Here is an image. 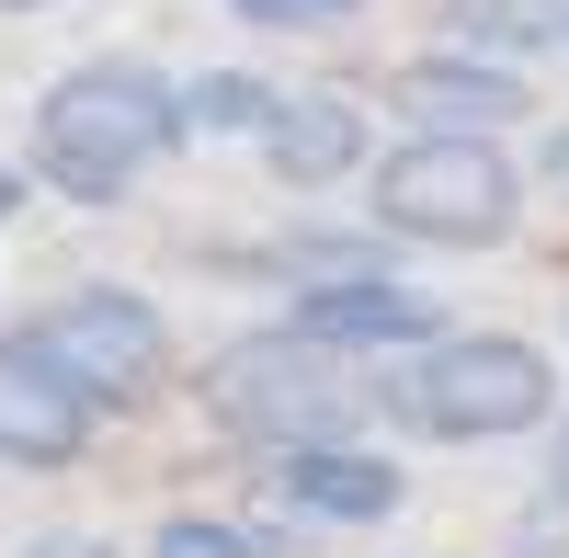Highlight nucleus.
<instances>
[{"instance_id":"4","label":"nucleus","mask_w":569,"mask_h":558,"mask_svg":"<svg viewBox=\"0 0 569 558\" xmlns=\"http://www.w3.org/2000/svg\"><path fill=\"white\" fill-rule=\"evenodd\" d=\"M365 217L388 240H433V251H490L525 217V171L501 160V137H399L365 182Z\"/></svg>"},{"instance_id":"17","label":"nucleus","mask_w":569,"mask_h":558,"mask_svg":"<svg viewBox=\"0 0 569 558\" xmlns=\"http://www.w3.org/2000/svg\"><path fill=\"white\" fill-rule=\"evenodd\" d=\"M547 501H569V422H558V445H547Z\"/></svg>"},{"instance_id":"11","label":"nucleus","mask_w":569,"mask_h":558,"mask_svg":"<svg viewBox=\"0 0 569 558\" xmlns=\"http://www.w3.org/2000/svg\"><path fill=\"white\" fill-rule=\"evenodd\" d=\"M569 34V0H445V46L456 58H525V46H558Z\"/></svg>"},{"instance_id":"12","label":"nucleus","mask_w":569,"mask_h":558,"mask_svg":"<svg viewBox=\"0 0 569 558\" xmlns=\"http://www.w3.org/2000/svg\"><path fill=\"white\" fill-rule=\"evenodd\" d=\"M273 114H284V91H262L251 69L182 80V126H194V137H273Z\"/></svg>"},{"instance_id":"15","label":"nucleus","mask_w":569,"mask_h":558,"mask_svg":"<svg viewBox=\"0 0 569 558\" xmlns=\"http://www.w3.org/2000/svg\"><path fill=\"white\" fill-rule=\"evenodd\" d=\"M23 558H114V547H103V536H80V525H58V536H34Z\"/></svg>"},{"instance_id":"6","label":"nucleus","mask_w":569,"mask_h":558,"mask_svg":"<svg viewBox=\"0 0 569 558\" xmlns=\"http://www.w3.org/2000/svg\"><path fill=\"white\" fill-rule=\"evenodd\" d=\"M262 479H273V501L284 514H308V525H388L399 514V456H376V445H284V456H262Z\"/></svg>"},{"instance_id":"5","label":"nucleus","mask_w":569,"mask_h":558,"mask_svg":"<svg viewBox=\"0 0 569 558\" xmlns=\"http://www.w3.org/2000/svg\"><path fill=\"white\" fill-rule=\"evenodd\" d=\"M23 342L58 365V377H69L91 410H137V399L171 377V331H160V308H149V297H126V286H69Z\"/></svg>"},{"instance_id":"8","label":"nucleus","mask_w":569,"mask_h":558,"mask_svg":"<svg viewBox=\"0 0 569 558\" xmlns=\"http://www.w3.org/2000/svg\"><path fill=\"white\" fill-rule=\"evenodd\" d=\"M80 456H91V399L34 342H0V468H80Z\"/></svg>"},{"instance_id":"18","label":"nucleus","mask_w":569,"mask_h":558,"mask_svg":"<svg viewBox=\"0 0 569 558\" xmlns=\"http://www.w3.org/2000/svg\"><path fill=\"white\" fill-rule=\"evenodd\" d=\"M12 206H23V182H12V171H0V217H12Z\"/></svg>"},{"instance_id":"13","label":"nucleus","mask_w":569,"mask_h":558,"mask_svg":"<svg viewBox=\"0 0 569 558\" xmlns=\"http://www.w3.org/2000/svg\"><path fill=\"white\" fill-rule=\"evenodd\" d=\"M149 558H273V547H262L251 525H217V514H171Z\"/></svg>"},{"instance_id":"20","label":"nucleus","mask_w":569,"mask_h":558,"mask_svg":"<svg viewBox=\"0 0 569 558\" xmlns=\"http://www.w3.org/2000/svg\"><path fill=\"white\" fill-rule=\"evenodd\" d=\"M558 331H569V308H558Z\"/></svg>"},{"instance_id":"10","label":"nucleus","mask_w":569,"mask_h":558,"mask_svg":"<svg viewBox=\"0 0 569 558\" xmlns=\"http://www.w3.org/2000/svg\"><path fill=\"white\" fill-rule=\"evenodd\" d=\"M262 160H273V182H342L365 160V114L342 103V91H284Z\"/></svg>"},{"instance_id":"3","label":"nucleus","mask_w":569,"mask_h":558,"mask_svg":"<svg viewBox=\"0 0 569 558\" xmlns=\"http://www.w3.org/2000/svg\"><path fill=\"white\" fill-rule=\"evenodd\" d=\"M206 410L228 434H251V445H342L365 410H376V377L353 353H330L308 331H251V342H228L206 365Z\"/></svg>"},{"instance_id":"16","label":"nucleus","mask_w":569,"mask_h":558,"mask_svg":"<svg viewBox=\"0 0 569 558\" xmlns=\"http://www.w3.org/2000/svg\"><path fill=\"white\" fill-rule=\"evenodd\" d=\"M536 182H547V195L569 206V126H547V149H536Z\"/></svg>"},{"instance_id":"14","label":"nucleus","mask_w":569,"mask_h":558,"mask_svg":"<svg viewBox=\"0 0 569 558\" xmlns=\"http://www.w3.org/2000/svg\"><path fill=\"white\" fill-rule=\"evenodd\" d=\"M240 23H262V34H342L365 0H228Z\"/></svg>"},{"instance_id":"1","label":"nucleus","mask_w":569,"mask_h":558,"mask_svg":"<svg viewBox=\"0 0 569 558\" xmlns=\"http://www.w3.org/2000/svg\"><path fill=\"white\" fill-rule=\"evenodd\" d=\"M182 80H160L149 58H91L34 103V171L58 182L69 206H114L137 195V171L182 149Z\"/></svg>"},{"instance_id":"9","label":"nucleus","mask_w":569,"mask_h":558,"mask_svg":"<svg viewBox=\"0 0 569 558\" xmlns=\"http://www.w3.org/2000/svg\"><path fill=\"white\" fill-rule=\"evenodd\" d=\"M284 331H308V342H330V353H376V342H445V319H433V297H410V286H308L297 308H284Z\"/></svg>"},{"instance_id":"2","label":"nucleus","mask_w":569,"mask_h":558,"mask_svg":"<svg viewBox=\"0 0 569 558\" xmlns=\"http://www.w3.org/2000/svg\"><path fill=\"white\" fill-rule=\"evenodd\" d=\"M376 410L433 434V445H501V434H536L558 410V365L525 331H445L410 365H376Z\"/></svg>"},{"instance_id":"7","label":"nucleus","mask_w":569,"mask_h":558,"mask_svg":"<svg viewBox=\"0 0 569 558\" xmlns=\"http://www.w3.org/2000/svg\"><path fill=\"white\" fill-rule=\"evenodd\" d=\"M376 103H388L410 137H501L512 114H525V80L512 69H490V58H410L388 91H376Z\"/></svg>"},{"instance_id":"19","label":"nucleus","mask_w":569,"mask_h":558,"mask_svg":"<svg viewBox=\"0 0 569 558\" xmlns=\"http://www.w3.org/2000/svg\"><path fill=\"white\" fill-rule=\"evenodd\" d=\"M0 12H34V0H0Z\"/></svg>"}]
</instances>
